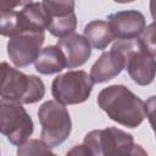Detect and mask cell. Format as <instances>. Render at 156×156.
<instances>
[{"instance_id":"obj_8","label":"cell","mask_w":156,"mask_h":156,"mask_svg":"<svg viewBox=\"0 0 156 156\" xmlns=\"http://www.w3.org/2000/svg\"><path fill=\"white\" fill-rule=\"evenodd\" d=\"M74 1H43V11L46 17V30L58 39L74 33L77 17L74 13Z\"/></svg>"},{"instance_id":"obj_15","label":"cell","mask_w":156,"mask_h":156,"mask_svg":"<svg viewBox=\"0 0 156 156\" xmlns=\"http://www.w3.org/2000/svg\"><path fill=\"white\" fill-rule=\"evenodd\" d=\"M17 156H57L44 141L39 139H30L23 145L18 146Z\"/></svg>"},{"instance_id":"obj_4","label":"cell","mask_w":156,"mask_h":156,"mask_svg":"<svg viewBox=\"0 0 156 156\" xmlns=\"http://www.w3.org/2000/svg\"><path fill=\"white\" fill-rule=\"evenodd\" d=\"M126 58V68L132 80L139 85H149L156 76V58L143 46L140 39L117 40L115 44Z\"/></svg>"},{"instance_id":"obj_20","label":"cell","mask_w":156,"mask_h":156,"mask_svg":"<svg viewBox=\"0 0 156 156\" xmlns=\"http://www.w3.org/2000/svg\"><path fill=\"white\" fill-rule=\"evenodd\" d=\"M150 13H151L152 18H154L155 22H156V0L150 1Z\"/></svg>"},{"instance_id":"obj_12","label":"cell","mask_w":156,"mask_h":156,"mask_svg":"<svg viewBox=\"0 0 156 156\" xmlns=\"http://www.w3.org/2000/svg\"><path fill=\"white\" fill-rule=\"evenodd\" d=\"M57 46L62 50L68 68H74L84 65L91 55V46L89 41L84 35L77 33L58 39Z\"/></svg>"},{"instance_id":"obj_6","label":"cell","mask_w":156,"mask_h":156,"mask_svg":"<svg viewBox=\"0 0 156 156\" xmlns=\"http://www.w3.org/2000/svg\"><path fill=\"white\" fill-rule=\"evenodd\" d=\"M0 130L16 146L23 145L33 134L34 124L26 108L17 102H0Z\"/></svg>"},{"instance_id":"obj_13","label":"cell","mask_w":156,"mask_h":156,"mask_svg":"<svg viewBox=\"0 0 156 156\" xmlns=\"http://www.w3.org/2000/svg\"><path fill=\"white\" fill-rule=\"evenodd\" d=\"M34 67L40 74H54L67 67V62L62 50L57 45H49L41 49L34 62Z\"/></svg>"},{"instance_id":"obj_11","label":"cell","mask_w":156,"mask_h":156,"mask_svg":"<svg viewBox=\"0 0 156 156\" xmlns=\"http://www.w3.org/2000/svg\"><path fill=\"white\" fill-rule=\"evenodd\" d=\"M126 68V58L122 51L112 45L111 50L101 54L90 69V78L94 83H105L117 77Z\"/></svg>"},{"instance_id":"obj_7","label":"cell","mask_w":156,"mask_h":156,"mask_svg":"<svg viewBox=\"0 0 156 156\" xmlns=\"http://www.w3.org/2000/svg\"><path fill=\"white\" fill-rule=\"evenodd\" d=\"M87 145L94 156H126L134 145L132 134L108 127L106 129H95L84 136Z\"/></svg>"},{"instance_id":"obj_9","label":"cell","mask_w":156,"mask_h":156,"mask_svg":"<svg viewBox=\"0 0 156 156\" xmlns=\"http://www.w3.org/2000/svg\"><path fill=\"white\" fill-rule=\"evenodd\" d=\"M45 40V32L29 30L10 38L7 55L16 67H27L38 58L41 45Z\"/></svg>"},{"instance_id":"obj_5","label":"cell","mask_w":156,"mask_h":156,"mask_svg":"<svg viewBox=\"0 0 156 156\" xmlns=\"http://www.w3.org/2000/svg\"><path fill=\"white\" fill-rule=\"evenodd\" d=\"M94 82L85 71H68L54 78L51 94L62 105H76L88 100Z\"/></svg>"},{"instance_id":"obj_1","label":"cell","mask_w":156,"mask_h":156,"mask_svg":"<svg viewBox=\"0 0 156 156\" xmlns=\"http://www.w3.org/2000/svg\"><path fill=\"white\" fill-rule=\"evenodd\" d=\"M98 105L112 121L128 128L139 127L146 117L145 102L121 84L104 88L98 95Z\"/></svg>"},{"instance_id":"obj_10","label":"cell","mask_w":156,"mask_h":156,"mask_svg":"<svg viewBox=\"0 0 156 156\" xmlns=\"http://www.w3.org/2000/svg\"><path fill=\"white\" fill-rule=\"evenodd\" d=\"M112 35L118 40L138 39L146 28L144 15L136 10L118 11L107 17Z\"/></svg>"},{"instance_id":"obj_2","label":"cell","mask_w":156,"mask_h":156,"mask_svg":"<svg viewBox=\"0 0 156 156\" xmlns=\"http://www.w3.org/2000/svg\"><path fill=\"white\" fill-rule=\"evenodd\" d=\"M1 100L17 104H34L45 95L43 80L32 74H24L11 67L7 62L1 63Z\"/></svg>"},{"instance_id":"obj_18","label":"cell","mask_w":156,"mask_h":156,"mask_svg":"<svg viewBox=\"0 0 156 156\" xmlns=\"http://www.w3.org/2000/svg\"><path fill=\"white\" fill-rule=\"evenodd\" d=\"M66 156H94V154L87 145L83 144V145H76L72 149H69Z\"/></svg>"},{"instance_id":"obj_14","label":"cell","mask_w":156,"mask_h":156,"mask_svg":"<svg viewBox=\"0 0 156 156\" xmlns=\"http://www.w3.org/2000/svg\"><path fill=\"white\" fill-rule=\"evenodd\" d=\"M83 35L89 41L90 46L96 50L106 49L107 45L112 40H115L107 21H102V20H95L89 22L84 27Z\"/></svg>"},{"instance_id":"obj_16","label":"cell","mask_w":156,"mask_h":156,"mask_svg":"<svg viewBox=\"0 0 156 156\" xmlns=\"http://www.w3.org/2000/svg\"><path fill=\"white\" fill-rule=\"evenodd\" d=\"M144 49L154 57H156V22L149 24L140 37Z\"/></svg>"},{"instance_id":"obj_19","label":"cell","mask_w":156,"mask_h":156,"mask_svg":"<svg viewBox=\"0 0 156 156\" xmlns=\"http://www.w3.org/2000/svg\"><path fill=\"white\" fill-rule=\"evenodd\" d=\"M126 156H149V155H147V152L143 149L141 145L134 144L133 147H132V150H130Z\"/></svg>"},{"instance_id":"obj_17","label":"cell","mask_w":156,"mask_h":156,"mask_svg":"<svg viewBox=\"0 0 156 156\" xmlns=\"http://www.w3.org/2000/svg\"><path fill=\"white\" fill-rule=\"evenodd\" d=\"M145 106H146V117L149 119V123H150V126L155 133V138H156V95L150 96L146 100Z\"/></svg>"},{"instance_id":"obj_3","label":"cell","mask_w":156,"mask_h":156,"mask_svg":"<svg viewBox=\"0 0 156 156\" xmlns=\"http://www.w3.org/2000/svg\"><path fill=\"white\" fill-rule=\"evenodd\" d=\"M38 118L41 124V141L48 146L61 145L71 134L72 122L67 108L54 100L45 101L38 110Z\"/></svg>"}]
</instances>
